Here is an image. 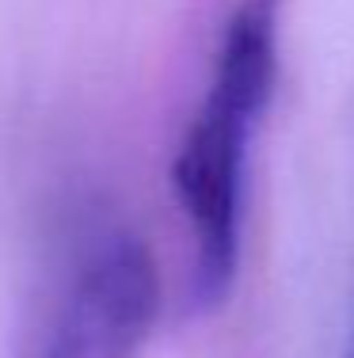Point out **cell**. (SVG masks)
I'll list each match as a JSON object with an SVG mask.
<instances>
[{
	"instance_id": "cell-1",
	"label": "cell",
	"mask_w": 354,
	"mask_h": 358,
	"mask_svg": "<svg viewBox=\"0 0 354 358\" xmlns=\"http://www.w3.org/2000/svg\"><path fill=\"white\" fill-rule=\"evenodd\" d=\"M278 80V0H240L225 20L202 107L172 164V187L191 229V305L209 313L233 294L248 152Z\"/></svg>"
},
{
	"instance_id": "cell-2",
	"label": "cell",
	"mask_w": 354,
	"mask_h": 358,
	"mask_svg": "<svg viewBox=\"0 0 354 358\" xmlns=\"http://www.w3.org/2000/svg\"><path fill=\"white\" fill-rule=\"evenodd\" d=\"M160 317V271L138 233H107L65 286L35 358H138Z\"/></svg>"
},
{
	"instance_id": "cell-3",
	"label": "cell",
	"mask_w": 354,
	"mask_h": 358,
	"mask_svg": "<svg viewBox=\"0 0 354 358\" xmlns=\"http://www.w3.org/2000/svg\"><path fill=\"white\" fill-rule=\"evenodd\" d=\"M343 358H354V324H351V339H347V355Z\"/></svg>"
}]
</instances>
